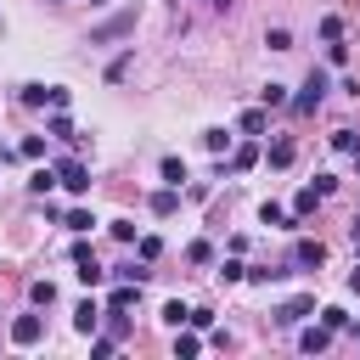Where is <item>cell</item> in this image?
<instances>
[{"label": "cell", "mask_w": 360, "mask_h": 360, "mask_svg": "<svg viewBox=\"0 0 360 360\" xmlns=\"http://www.w3.org/2000/svg\"><path fill=\"white\" fill-rule=\"evenodd\" d=\"M186 259H191V264H208V259H214V248H208V242H191V248H186Z\"/></svg>", "instance_id": "obj_27"}, {"label": "cell", "mask_w": 360, "mask_h": 360, "mask_svg": "<svg viewBox=\"0 0 360 360\" xmlns=\"http://www.w3.org/2000/svg\"><path fill=\"white\" fill-rule=\"evenodd\" d=\"M349 287H354V292H360V270H354V276H349Z\"/></svg>", "instance_id": "obj_32"}, {"label": "cell", "mask_w": 360, "mask_h": 360, "mask_svg": "<svg viewBox=\"0 0 360 360\" xmlns=\"http://www.w3.org/2000/svg\"><path fill=\"white\" fill-rule=\"evenodd\" d=\"M62 225H68V231H79V236H84V231H90V225H96V219H90V208H73V214H68V219H62Z\"/></svg>", "instance_id": "obj_18"}, {"label": "cell", "mask_w": 360, "mask_h": 360, "mask_svg": "<svg viewBox=\"0 0 360 360\" xmlns=\"http://www.w3.org/2000/svg\"><path fill=\"white\" fill-rule=\"evenodd\" d=\"M39 338H45V321H39V315H17V321H11V343L28 349V343H39Z\"/></svg>", "instance_id": "obj_6"}, {"label": "cell", "mask_w": 360, "mask_h": 360, "mask_svg": "<svg viewBox=\"0 0 360 360\" xmlns=\"http://www.w3.org/2000/svg\"><path fill=\"white\" fill-rule=\"evenodd\" d=\"M22 101L28 107H68V90H56V84H22Z\"/></svg>", "instance_id": "obj_4"}, {"label": "cell", "mask_w": 360, "mask_h": 360, "mask_svg": "<svg viewBox=\"0 0 360 360\" xmlns=\"http://www.w3.org/2000/svg\"><path fill=\"white\" fill-rule=\"evenodd\" d=\"M28 186H34V191H39V197H45V191H51V186H56V169H34V180H28Z\"/></svg>", "instance_id": "obj_23"}, {"label": "cell", "mask_w": 360, "mask_h": 360, "mask_svg": "<svg viewBox=\"0 0 360 360\" xmlns=\"http://www.w3.org/2000/svg\"><path fill=\"white\" fill-rule=\"evenodd\" d=\"M321 259H326V248H321V242H315V236H304V242H298V248H292V264H298V270H315V264H321Z\"/></svg>", "instance_id": "obj_8"}, {"label": "cell", "mask_w": 360, "mask_h": 360, "mask_svg": "<svg viewBox=\"0 0 360 360\" xmlns=\"http://www.w3.org/2000/svg\"><path fill=\"white\" fill-rule=\"evenodd\" d=\"M141 304V281H118L112 292H107V315H124V309H135Z\"/></svg>", "instance_id": "obj_5"}, {"label": "cell", "mask_w": 360, "mask_h": 360, "mask_svg": "<svg viewBox=\"0 0 360 360\" xmlns=\"http://www.w3.org/2000/svg\"><path fill=\"white\" fill-rule=\"evenodd\" d=\"M264 45H270V51H287V45H292V34H287V28H270V34H264Z\"/></svg>", "instance_id": "obj_26"}, {"label": "cell", "mask_w": 360, "mask_h": 360, "mask_svg": "<svg viewBox=\"0 0 360 360\" xmlns=\"http://www.w3.org/2000/svg\"><path fill=\"white\" fill-rule=\"evenodd\" d=\"M197 349H202V338H197V332H180V338H174V354H180V360H191Z\"/></svg>", "instance_id": "obj_16"}, {"label": "cell", "mask_w": 360, "mask_h": 360, "mask_svg": "<svg viewBox=\"0 0 360 360\" xmlns=\"http://www.w3.org/2000/svg\"><path fill=\"white\" fill-rule=\"evenodd\" d=\"M56 186H68V191H90V169H84V158H62V163H56Z\"/></svg>", "instance_id": "obj_3"}, {"label": "cell", "mask_w": 360, "mask_h": 360, "mask_svg": "<svg viewBox=\"0 0 360 360\" xmlns=\"http://www.w3.org/2000/svg\"><path fill=\"white\" fill-rule=\"evenodd\" d=\"M202 146H208V152H231V135H225V129H208Z\"/></svg>", "instance_id": "obj_21"}, {"label": "cell", "mask_w": 360, "mask_h": 360, "mask_svg": "<svg viewBox=\"0 0 360 360\" xmlns=\"http://www.w3.org/2000/svg\"><path fill=\"white\" fill-rule=\"evenodd\" d=\"M158 253H163V242H158V236H141V259H146V264H152V259H158Z\"/></svg>", "instance_id": "obj_31"}, {"label": "cell", "mask_w": 360, "mask_h": 360, "mask_svg": "<svg viewBox=\"0 0 360 360\" xmlns=\"http://www.w3.org/2000/svg\"><path fill=\"white\" fill-rule=\"evenodd\" d=\"M253 163H259V146H253V141L231 146V169H236V174H242V169H253Z\"/></svg>", "instance_id": "obj_10"}, {"label": "cell", "mask_w": 360, "mask_h": 360, "mask_svg": "<svg viewBox=\"0 0 360 360\" xmlns=\"http://www.w3.org/2000/svg\"><path fill=\"white\" fill-rule=\"evenodd\" d=\"M264 107H287V90L281 84H264Z\"/></svg>", "instance_id": "obj_30"}, {"label": "cell", "mask_w": 360, "mask_h": 360, "mask_svg": "<svg viewBox=\"0 0 360 360\" xmlns=\"http://www.w3.org/2000/svg\"><path fill=\"white\" fill-rule=\"evenodd\" d=\"M51 135H56V141H79V135H73V124H68V112H62V107H56V118H51Z\"/></svg>", "instance_id": "obj_17"}, {"label": "cell", "mask_w": 360, "mask_h": 360, "mask_svg": "<svg viewBox=\"0 0 360 360\" xmlns=\"http://www.w3.org/2000/svg\"><path fill=\"white\" fill-rule=\"evenodd\" d=\"M129 28H135V6H124V11H112L107 22H96V28H90V45H107V39H124Z\"/></svg>", "instance_id": "obj_1"}, {"label": "cell", "mask_w": 360, "mask_h": 360, "mask_svg": "<svg viewBox=\"0 0 360 360\" xmlns=\"http://www.w3.org/2000/svg\"><path fill=\"white\" fill-rule=\"evenodd\" d=\"M28 298H34V304H51V298H56V287H51V281H34V287H28Z\"/></svg>", "instance_id": "obj_29"}, {"label": "cell", "mask_w": 360, "mask_h": 360, "mask_svg": "<svg viewBox=\"0 0 360 360\" xmlns=\"http://www.w3.org/2000/svg\"><path fill=\"white\" fill-rule=\"evenodd\" d=\"M174 208H180V191H174V186H169V191H158V197H152V214H163V219H169V214H174Z\"/></svg>", "instance_id": "obj_12"}, {"label": "cell", "mask_w": 360, "mask_h": 360, "mask_svg": "<svg viewBox=\"0 0 360 360\" xmlns=\"http://www.w3.org/2000/svg\"><path fill=\"white\" fill-rule=\"evenodd\" d=\"M321 326H332V332H343V326H349V315H343L338 304H326V309H321Z\"/></svg>", "instance_id": "obj_20"}, {"label": "cell", "mask_w": 360, "mask_h": 360, "mask_svg": "<svg viewBox=\"0 0 360 360\" xmlns=\"http://www.w3.org/2000/svg\"><path fill=\"white\" fill-rule=\"evenodd\" d=\"M309 309H315V298H309V292H304V298H287V304L276 309V326H298Z\"/></svg>", "instance_id": "obj_7"}, {"label": "cell", "mask_w": 360, "mask_h": 360, "mask_svg": "<svg viewBox=\"0 0 360 360\" xmlns=\"http://www.w3.org/2000/svg\"><path fill=\"white\" fill-rule=\"evenodd\" d=\"M242 135H264V107H248L242 112Z\"/></svg>", "instance_id": "obj_14"}, {"label": "cell", "mask_w": 360, "mask_h": 360, "mask_svg": "<svg viewBox=\"0 0 360 360\" xmlns=\"http://www.w3.org/2000/svg\"><path fill=\"white\" fill-rule=\"evenodd\" d=\"M90 6H101V0H90Z\"/></svg>", "instance_id": "obj_34"}, {"label": "cell", "mask_w": 360, "mask_h": 360, "mask_svg": "<svg viewBox=\"0 0 360 360\" xmlns=\"http://www.w3.org/2000/svg\"><path fill=\"white\" fill-rule=\"evenodd\" d=\"M163 180L180 186V180H186V163H180V158H163Z\"/></svg>", "instance_id": "obj_22"}, {"label": "cell", "mask_w": 360, "mask_h": 360, "mask_svg": "<svg viewBox=\"0 0 360 360\" xmlns=\"http://www.w3.org/2000/svg\"><path fill=\"white\" fill-rule=\"evenodd\" d=\"M315 202H321V191L309 186V191H298V197H292V214H298V219H309V214H315Z\"/></svg>", "instance_id": "obj_13"}, {"label": "cell", "mask_w": 360, "mask_h": 360, "mask_svg": "<svg viewBox=\"0 0 360 360\" xmlns=\"http://www.w3.org/2000/svg\"><path fill=\"white\" fill-rule=\"evenodd\" d=\"M321 96H326V73H321V68H309L304 90L292 96V112H315V107H321Z\"/></svg>", "instance_id": "obj_2"}, {"label": "cell", "mask_w": 360, "mask_h": 360, "mask_svg": "<svg viewBox=\"0 0 360 360\" xmlns=\"http://www.w3.org/2000/svg\"><path fill=\"white\" fill-rule=\"evenodd\" d=\"M242 276H248V264H236V259H225V264H219V281H242Z\"/></svg>", "instance_id": "obj_28"}, {"label": "cell", "mask_w": 360, "mask_h": 360, "mask_svg": "<svg viewBox=\"0 0 360 360\" xmlns=\"http://www.w3.org/2000/svg\"><path fill=\"white\" fill-rule=\"evenodd\" d=\"M186 315H191V309H186L180 298H169V304H163V321H169V326H186Z\"/></svg>", "instance_id": "obj_19"}, {"label": "cell", "mask_w": 360, "mask_h": 360, "mask_svg": "<svg viewBox=\"0 0 360 360\" xmlns=\"http://www.w3.org/2000/svg\"><path fill=\"white\" fill-rule=\"evenodd\" d=\"M326 343H332V326H309V332H298V349H304V354H321Z\"/></svg>", "instance_id": "obj_9"}, {"label": "cell", "mask_w": 360, "mask_h": 360, "mask_svg": "<svg viewBox=\"0 0 360 360\" xmlns=\"http://www.w3.org/2000/svg\"><path fill=\"white\" fill-rule=\"evenodd\" d=\"M259 219H264V225H287V208H281V202H264Z\"/></svg>", "instance_id": "obj_24"}, {"label": "cell", "mask_w": 360, "mask_h": 360, "mask_svg": "<svg viewBox=\"0 0 360 360\" xmlns=\"http://www.w3.org/2000/svg\"><path fill=\"white\" fill-rule=\"evenodd\" d=\"M208 6H225V0H208Z\"/></svg>", "instance_id": "obj_33"}, {"label": "cell", "mask_w": 360, "mask_h": 360, "mask_svg": "<svg viewBox=\"0 0 360 360\" xmlns=\"http://www.w3.org/2000/svg\"><path fill=\"white\" fill-rule=\"evenodd\" d=\"M292 163V141H270V169H287Z\"/></svg>", "instance_id": "obj_15"}, {"label": "cell", "mask_w": 360, "mask_h": 360, "mask_svg": "<svg viewBox=\"0 0 360 360\" xmlns=\"http://www.w3.org/2000/svg\"><path fill=\"white\" fill-rule=\"evenodd\" d=\"M96 321H101V309H96V304H90V298H84V304H79V309H73V326H79V332H84V338H90V332H96Z\"/></svg>", "instance_id": "obj_11"}, {"label": "cell", "mask_w": 360, "mask_h": 360, "mask_svg": "<svg viewBox=\"0 0 360 360\" xmlns=\"http://www.w3.org/2000/svg\"><path fill=\"white\" fill-rule=\"evenodd\" d=\"M332 146H338V152H360V135H354V129H338Z\"/></svg>", "instance_id": "obj_25"}]
</instances>
